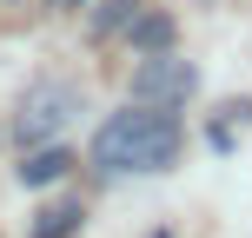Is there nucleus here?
Masks as SVG:
<instances>
[{
  "label": "nucleus",
  "instance_id": "obj_1",
  "mask_svg": "<svg viewBox=\"0 0 252 238\" xmlns=\"http://www.w3.org/2000/svg\"><path fill=\"white\" fill-rule=\"evenodd\" d=\"M179 146H186V132H179L173 113H159V106H126V113H113L93 132V165H100V172H173Z\"/></svg>",
  "mask_w": 252,
  "mask_h": 238
},
{
  "label": "nucleus",
  "instance_id": "obj_2",
  "mask_svg": "<svg viewBox=\"0 0 252 238\" xmlns=\"http://www.w3.org/2000/svg\"><path fill=\"white\" fill-rule=\"evenodd\" d=\"M80 106H87V93H80L73 79H40V86H27L20 113H13V146H20V152L53 146V139L80 119Z\"/></svg>",
  "mask_w": 252,
  "mask_h": 238
},
{
  "label": "nucleus",
  "instance_id": "obj_3",
  "mask_svg": "<svg viewBox=\"0 0 252 238\" xmlns=\"http://www.w3.org/2000/svg\"><path fill=\"white\" fill-rule=\"evenodd\" d=\"M133 106H159V113H173V106H186L192 93H199V66L179 60V53H139L133 66Z\"/></svg>",
  "mask_w": 252,
  "mask_h": 238
},
{
  "label": "nucleus",
  "instance_id": "obj_4",
  "mask_svg": "<svg viewBox=\"0 0 252 238\" xmlns=\"http://www.w3.org/2000/svg\"><path fill=\"white\" fill-rule=\"evenodd\" d=\"M73 172V152L66 146H40V152H20V185H53V179Z\"/></svg>",
  "mask_w": 252,
  "mask_h": 238
},
{
  "label": "nucleus",
  "instance_id": "obj_5",
  "mask_svg": "<svg viewBox=\"0 0 252 238\" xmlns=\"http://www.w3.org/2000/svg\"><path fill=\"white\" fill-rule=\"evenodd\" d=\"M126 40H133V53H173V13H133Z\"/></svg>",
  "mask_w": 252,
  "mask_h": 238
},
{
  "label": "nucleus",
  "instance_id": "obj_6",
  "mask_svg": "<svg viewBox=\"0 0 252 238\" xmlns=\"http://www.w3.org/2000/svg\"><path fill=\"white\" fill-rule=\"evenodd\" d=\"M80 218H87L80 205H47V212H40V225H33V238H66Z\"/></svg>",
  "mask_w": 252,
  "mask_h": 238
},
{
  "label": "nucleus",
  "instance_id": "obj_7",
  "mask_svg": "<svg viewBox=\"0 0 252 238\" xmlns=\"http://www.w3.org/2000/svg\"><path fill=\"white\" fill-rule=\"evenodd\" d=\"M0 139H7V126H0Z\"/></svg>",
  "mask_w": 252,
  "mask_h": 238
}]
</instances>
